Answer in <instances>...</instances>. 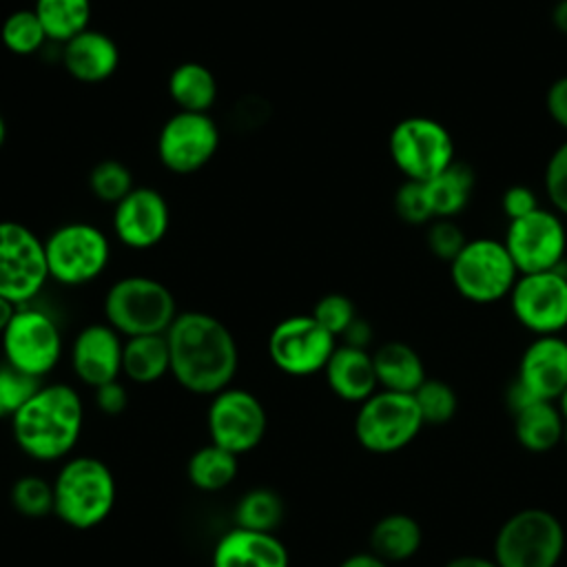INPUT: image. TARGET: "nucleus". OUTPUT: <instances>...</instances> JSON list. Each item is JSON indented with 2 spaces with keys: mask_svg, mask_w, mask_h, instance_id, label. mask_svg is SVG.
<instances>
[{
  "mask_svg": "<svg viewBox=\"0 0 567 567\" xmlns=\"http://www.w3.org/2000/svg\"><path fill=\"white\" fill-rule=\"evenodd\" d=\"M171 374L193 394H217L230 385L239 352L233 332L217 317L186 310L166 330Z\"/></svg>",
  "mask_w": 567,
  "mask_h": 567,
  "instance_id": "obj_1",
  "label": "nucleus"
},
{
  "mask_svg": "<svg viewBox=\"0 0 567 567\" xmlns=\"http://www.w3.org/2000/svg\"><path fill=\"white\" fill-rule=\"evenodd\" d=\"M84 405L75 388L66 383H44L11 416L16 445L35 461H58L66 456L82 432Z\"/></svg>",
  "mask_w": 567,
  "mask_h": 567,
  "instance_id": "obj_2",
  "label": "nucleus"
},
{
  "mask_svg": "<svg viewBox=\"0 0 567 567\" xmlns=\"http://www.w3.org/2000/svg\"><path fill=\"white\" fill-rule=\"evenodd\" d=\"M115 505V478L95 456L69 458L53 481V514L75 529L100 525Z\"/></svg>",
  "mask_w": 567,
  "mask_h": 567,
  "instance_id": "obj_3",
  "label": "nucleus"
},
{
  "mask_svg": "<svg viewBox=\"0 0 567 567\" xmlns=\"http://www.w3.org/2000/svg\"><path fill=\"white\" fill-rule=\"evenodd\" d=\"M177 315L173 292L146 275L122 277L104 295L106 323L126 339L166 334Z\"/></svg>",
  "mask_w": 567,
  "mask_h": 567,
  "instance_id": "obj_4",
  "label": "nucleus"
},
{
  "mask_svg": "<svg viewBox=\"0 0 567 567\" xmlns=\"http://www.w3.org/2000/svg\"><path fill=\"white\" fill-rule=\"evenodd\" d=\"M563 549L565 529L543 507L512 514L494 538V560L498 567H556Z\"/></svg>",
  "mask_w": 567,
  "mask_h": 567,
  "instance_id": "obj_5",
  "label": "nucleus"
},
{
  "mask_svg": "<svg viewBox=\"0 0 567 567\" xmlns=\"http://www.w3.org/2000/svg\"><path fill=\"white\" fill-rule=\"evenodd\" d=\"M49 279L62 286H84L95 281L109 266V237L89 221L58 226L44 239Z\"/></svg>",
  "mask_w": 567,
  "mask_h": 567,
  "instance_id": "obj_6",
  "label": "nucleus"
},
{
  "mask_svg": "<svg viewBox=\"0 0 567 567\" xmlns=\"http://www.w3.org/2000/svg\"><path fill=\"white\" fill-rule=\"evenodd\" d=\"M423 425L412 394L377 390L357 410L354 436L368 452L392 454L410 445Z\"/></svg>",
  "mask_w": 567,
  "mask_h": 567,
  "instance_id": "obj_7",
  "label": "nucleus"
},
{
  "mask_svg": "<svg viewBox=\"0 0 567 567\" xmlns=\"http://www.w3.org/2000/svg\"><path fill=\"white\" fill-rule=\"evenodd\" d=\"M450 277L461 297L474 303H492L507 297L518 270L503 241L481 237L467 241L450 264Z\"/></svg>",
  "mask_w": 567,
  "mask_h": 567,
  "instance_id": "obj_8",
  "label": "nucleus"
},
{
  "mask_svg": "<svg viewBox=\"0 0 567 567\" xmlns=\"http://www.w3.org/2000/svg\"><path fill=\"white\" fill-rule=\"evenodd\" d=\"M49 281L44 241L24 224L0 221V297L27 306Z\"/></svg>",
  "mask_w": 567,
  "mask_h": 567,
  "instance_id": "obj_9",
  "label": "nucleus"
},
{
  "mask_svg": "<svg viewBox=\"0 0 567 567\" xmlns=\"http://www.w3.org/2000/svg\"><path fill=\"white\" fill-rule=\"evenodd\" d=\"M390 157L405 179L427 182L454 162V142L447 128L423 115L401 120L388 140Z\"/></svg>",
  "mask_w": 567,
  "mask_h": 567,
  "instance_id": "obj_10",
  "label": "nucleus"
},
{
  "mask_svg": "<svg viewBox=\"0 0 567 567\" xmlns=\"http://www.w3.org/2000/svg\"><path fill=\"white\" fill-rule=\"evenodd\" d=\"M0 337L4 361L35 379L47 377L60 361L62 334L44 310L20 306Z\"/></svg>",
  "mask_w": 567,
  "mask_h": 567,
  "instance_id": "obj_11",
  "label": "nucleus"
},
{
  "mask_svg": "<svg viewBox=\"0 0 567 567\" xmlns=\"http://www.w3.org/2000/svg\"><path fill=\"white\" fill-rule=\"evenodd\" d=\"M334 348L337 339L312 315L286 317L268 334L270 361L290 377L321 372Z\"/></svg>",
  "mask_w": 567,
  "mask_h": 567,
  "instance_id": "obj_12",
  "label": "nucleus"
},
{
  "mask_svg": "<svg viewBox=\"0 0 567 567\" xmlns=\"http://www.w3.org/2000/svg\"><path fill=\"white\" fill-rule=\"evenodd\" d=\"M219 142V126L208 113L177 111L159 128L157 157L166 171L193 175L215 157Z\"/></svg>",
  "mask_w": 567,
  "mask_h": 567,
  "instance_id": "obj_13",
  "label": "nucleus"
},
{
  "mask_svg": "<svg viewBox=\"0 0 567 567\" xmlns=\"http://www.w3.org/2000/svg\"><path fill=\"white\" fill-rule=\"evenodd\" d=\"M503 244L518 275H534L560 268L567 233L556 213L538 206L529 215L509 221Z\"/></svg>",
  "mask_w": 567,
  "mask_h": 567,
  "instance_id": "obj_14",
  "label": "nucleus"
},
{
  "mask_svg": "<svg viewBox=\"0 0 567 567\" xmlns=\"http://www.w3.org/2000/svg\"><path fill=\"white\" fill-rule=\"evenodd\" d=\"M266 423V410L252 392L228 385L213 394L208 408L210 443L237 456L246 454L261 443Z\"/></svg>",
  "mask_w": 567,
  "mask_h": 567,
  "instance_id": "obj_15",
  "label": "nucleus"
},
{
  "mask_svg": "<svg viewBox=\"0 0 567 567\" xmlns=\"http://www.w3.org/2000/svg\"><path fill=\"white\" fill-rule=\"evenodd\" d=\"M512 312L536 337L567 328V275L556 270L518 275L512 292Z\"/></svg>",
  "mask_w": 567,
  "mask_h": 567,
  "instance_id": "obj_16",
  "label": "nucleus"
},
{
  "mask_svg": "<svg viewBox=\"0 0 567 567\" xmlns=\"http://www.w3.org/2000/svg\"><path fill=\"white\" fill-rule=\"evenodd\" d=\"M171 226V210L164 195L151 186H135L113 206L115 239L133 250L157 246Z\"/></svg>",
  "mask_w": 567,
  "mask_h": 567,
  "instance_id": "obj_17",
  "label": "nucleus"
},
{
  "mask_svg": "<svg viewBox=\"0 0 567 567\" xmlns=\"http://www.w3.org/2000/svg\"><path fill=\"white\" fill-rule=\"evenodd\" d=\"M122 334L109 323L84 326L71 346V368L75 377L93 390L115 381L122 372Z\"/></svg>",
  "mask_w": 567,
  "mask_h": 567,
  "instance_id": "obj_18",
  "label": "nucleus"
},
{
  "mask_svg": "<svg viewBox=\"0 0 567 567\" xmlns=\"http://www.w3.org/2000/svg\"><path fill=\"white\" fill-rule=\"evenodd\" d=\"M516 379L543 401H556L567 388V341L558 334L536 337L523 352Z\"/></svg>",
  "mask_w": 567,
  "mask_h": 567,
  "instance_id": "obj_19",
  "label": "nucleus"
},
{
  "mask_svg": "<svg viewBox=\"0 0 567 567\" xmlns=\"http://www.w3.org/2000/svg\"><path fill=\"white\" fill-rule=\"evenodd\" d=\"M213 567H288V549L272 532L228 529L213 549Z\"/></svg>",
  "mask_w": 567,
  "mask_h": 567,
  "instance_id": "obj_20",
  "label": "nucleus"
},
{
  "mask_svg": "<svg viewBox=\"0 0 567 567\" xmlns=\"http://www.w3.org/2000/svg\"><path fill=\"white\" fill-rule=\"evenodd\" d=\"M62 66L82 84H100L117 71L120 49L111 35L86 29L62 44Z\"/></svg>",
  "mask_w": 567,
  "mask_h": 567,
  "instance_id": "obj_21",
  "label": "nucleus"
},
{
  "mask_svg": "<svg viewBox=\"0 0 567 567\" xmlns=\"http://www.w3.org/2000/svg\"><path fill=\"white\" fill-rule=\"evenodd\" d=\"M323 374L330 390L350 403H363L379 388L372 354L363 348H352L346 343L334 348Z\"/></svg>",
  "mask_w": 567,
  "mask_h": 567,
  "instance_id": "obj_22",
  "label": "nucleus"
},
{
  "mask_svg": "<svg viewBox=\"0 0 567 567\" xmlns=\"http://www.w3.org/2000/svg\"><path fill=\"white\" fill-rule=\"evenodd\" d=\"M377 381L383 390L414 394L427 379L419 352L403 341H388L372 352Z\"/></svg>",
  "mask_w": 567,
  "mask_h": 567,
  "instance_id": "obj_23",
  "label": "nucleus"
},
{
  "mask_svg": "<svg viewBox=\"0 0 567 567\" xmlns=\"http://www.w3.org/2000/svg\"><path fill=\"white\" fill-rule=\"evenodd\" d=\"M423 540L421 525L410 514H385L370 532V551L385 563H401L412 558Z\"/></svg>",
  "mask_w": 567,
  "mask_h": 567,
  "instance_id": "obj_24",
  "label": "nucleus"
},
{
  "mask_svg": "<svg viewBox=\"0 0 567 567\" xmlns=\"http://www.w3.org/2000/svg\"><path fill=\"white\" fill-rule=\"evenodd\" d=\"M518 443L529 452H547L563 441L565 419L554 401H534L514 414Z\"/></svg>",
  "mask_w": 567,
  "mask_h": 567,
  "instance_id": "obj_25",
  "label": "nucleus"
},
{
  "mask_svg": "<svg viewBox=\"0 0 567 567\" xmlns=\"http://www.w3.org/2000/svg\"><path fill=\"white\" fill-rule=\"evenodd\" d=\"M434 219H454L470 204L474 190V171L465 162H452L432 179L423 182Z\"/></svg>",
  "mask_w": 567,
  "mask_h": 567,
  "instance_id": "obj_26",
  "label": "nucleus"
},
{
  "mask_svg": "<svg viewBox=\"0 0 567 567\" xmlns=\"http://www.w3.org/2000/svg\"><path fill=\"white\" fill-rule=\"evenodd\" d=\"M168 95L179 111L208 113L217 100V80L202 62H182L168 75Z\"/></svg>",
  "mask_w": 567,
  "mask_h": 567,
  "instance_id": "obj_27",
  "label": "nucleus"
},
{
  "mask_svg": "<svg viewBox=\"0 0 567 567\" xmlns=\"http://www.w3.org/2000/svg\"><path fill=\"white\" fill-rule=\"evenodd\" d=\"M122 372L135 383H155L171 372L166 334L128 337L122 352Z\"/></svg>",
  "mask_w": 567,
  "mask_h": 567,
  "instance_id": "obj_28",
  "label": "nucleus"
},
{
  "mask_svg": "<svg viewBox=\"0 0 567 567\" xmlns=\"http://www.w3.org/2000/svg\"><path fill=\"white\" fill-rule=\"evenodd\" d=\"M33 11L49 40L66 44L89 29L91 0H35Z\"/></svg>",
  "mask_w": 567,
  "mask_h": 567,
  "instance_id": "obj_29",
  "label": "nucleus"
},
{
  "mask_svg": "<svg viewBox=\"0 0 567 567\" xmlns=\"http://www.w3.org/2000/svg\"><path fill=\"white\" fill-rule=\"evenodd\" d=\"M239 470L237 454L208 443L190 454L186 463L188 481L202 492H219L228 487Z\"/></svg>",
  "mask_w": 567,
  "mask_h": 567,
  "instance_id": "obj_30",
  "label": "nucleus"
},
{
  "mask_svg": "<svg viewBox=\"0 0 567 567\" xmlns=\"http://www.w3.org/2000/svg\"><path fill=\"white\" fill-rule=\"evenodd\" d=\"M235 527L250 532H272L284 518L281 496L268 487L248 489L235 505Z\"/></svg>",
  "mask_w": 567,
  "mask_h": 567,
  "instance_id": "obj_31",
  "label": "nucleus"
},
{
  "mask_svg": "<svg viewBox=\"0 0 567 567\" xmlns=\"http://www.w3.org/2000/svg\"><path fill=\"white\" fill-rule=\"evenodd\" d=\"M0 40L7 51L16 55H33L49 40L33 9H18L9 13L0 27Z\"/></svg>",
  "mask_w": 567,
  "mask_h": 567,
  "instance_id": "obj_32",
  "label": "nucleus"
},
{
  "mask_svg": "<svg viewBox=\"0 0 567 567\" xmlns=\"http://www.w3.org/2000/svg\"><path fill=\"white\" fill-rule=\"evenodd\" d=\"M425 425L447 423L458 408V396L454 388L441 379H425L412 394Z\"/></svg>",
  "mask_w": 567,
  "mask_h": 567,
  "instance_id": "obj_33",
  "label": "nucleus"
},
{
  "mask_svg": "<svg viewBox=\"0 0 567 567\" xmlns=\"http://www.w3.org/2000/svg\"><path fill=\"white\" fill-rule=\"evenodd\" d=\"M11 505L24 518L53 514V483L38 474H24L11 485Z\"/></svg>",
  "mask_w": 567,
  "mask_h": 567,
  "instance_id": "obj_34",
  "label": "nucleus"
},
{
  "mask_svg": "<svg viewBox=\"0 0 567 567\" xmlns=\"http://www.w3.org/2000/svg\"><path fill=\"white\" fill-rule=\"evenodd\" d=\"M135 188L126 164L117 159H102L89 173V190L104 204H117Z\"/></svg>",
  "mask_w": 567,
  "mask_h": 567,
  "instance_id": "obj_35",
  "label": "nucleus"
},
{
  "mask_svg": "<svg viewBox=\"0 0 567 567\" xmlns=\"http://www.w3.org/2000/svg\"><path fill=\"white\" fill-rule=\"evenodd\" d=\"M42 385V379H35L11 363H0V408L7 416H13Z\"/></svg>",
  "mask_w": 567,
  "mask_h": 567,
  "instance_id": "obj_36",
  "label": "nucleus"
},
{
  "mask_svg": "<svg viewBox=\"0 0 567 567\" xmlns=\"http://www.w3.org/2000/svg\"><path fill=\"white\" fill-rule=\"evenodd\" d=\"M310 315L337 339V337H341V334L350 328V323L357 319V308H354V303H352L350 297H346V295H341V292H328V295H323V297L315 303V308H312Z\"/></svg>",
  "mask_w": 567,
  "mask_h": 567,
  "instance_id": "obj_37",
  "label": "nucleus"
},
{
  "mask_svg": "<svg viewBox=\"0 0 567 567\" xmlns=\"http://www.w3.org/2000/svg\"><path fill=\"white\" fill-rule=\"evenodd\" d=\"M394 210H396L399 219L410 224V226H423L425 221L434 219L430 202H427L425 184L423 182H414V179H405L396 188V193H394Z\"/></svg>",
  "mask_w": 567,
  "mask_h": 567,
  "instance_id": "obj_38",
  "label": "nucleus"
},
{
  "mask_svg": "<svg viewBox=\"0 0 567 567\" xmlns=\"http://www.w3.org/2000/svg\"><path fill=\"white\" fill-rule=\"evenodd\" d=\"M425 241H427L430 252H432L436 259L452 264V261L456 259V255L465 248L467 237H465L463 228H461L454 219L439 217V219H432V221H430Z\"/></svg>",
  "mask_w": 567,
  "mask_h": 567,
  "instance_id": "obj_39",
  "label": "nucleus"
},
{
  "mask_svg": "<svg viewBox=\"0 0 567 567\" xmlns=\"http://www.w3.org/2000/svg\"><path fill=\"white\" fill-rule=\"evenodd\" d=\"M543 182L551 206L560 215H567V140L551 153Z\"/></svg>",
  "mask_w": 567,
  "mask_h": 567,
  "instance_id": "obj_40",
  "label": "nucleus"
},
{
  "mask_svg": "<svg viewBox=\"0 0 567 567\" xmlns=\"http://www.w3.org/2000/svg\"><path fill=\"white\" fill-rule=\"evenodd\" d=\"M536 208H538L536 193L532 188H527L525 184H514L503 195V213L509 217V221L525 217Z\"/></svg>",
  "mask_w": 567,
  "mask_h": 567,
  "instance_id": "obj_41",
  "label": "nucleus"
},
{
  "mask_svg": "<svg viewBox=\"0 0 567 567\" xmlns=\"http://www.w3.org/2000/svg\"><path fill=\"white\" fill-rule=\"evenodd\" d=\"M95 405L100 412H104L109 416L122 414L128 405V392L117 379L102 383L95 388Z\"/></svg>",
  "mask_w": 567,
  "mask_h": 567,
  "instance_id": "obj_42",
  "label": "nucleus"
},
{
  "mask_svg": "<svg viewBox=\"0 0 567 567\" xmlns=\"http://www.w3.org/2000/svg\"><path fill=\"white\" fill-rule=\"evenodd\" d=\"M545 106L549 117L567 131V75L554 80L545 95Z\"/></svg>",
  "mask_w": 567,
  "mask_h": 567,
  "instance_id": "obj_43",
  "label": "nucleus"
},
{
  "mask_svg": "<svg viewBox=\"0 0 567 567\" xmlns=\"http://www.w3.org/2000/svg\"><path fill=\"white\" fill-rule=\"evenodd\" d=\"M341 337L346 339V346L368 350V343L372 341V328H370V323H368L365 319L357 317V319L350 323V328H348Z\"/></svg>",
  "mask_w": 567,
  "mask_h": 567,
  "instance_id": "obj_44",
  "label": "nucleus"
},
{
  "mask_svg": "<svg viewBox=\"0 0 567 567\" xmlns=\"http://www.w3.org/2000/svg\"><path fill=\"white\" fill-rule=\"evenodd\" d=\"M339 567H390V565L379 556H374L372 551H361V554L348 556Z\"/></svg>",
  "mask_w": 567,
  "mask_h": 567,
  "instance_id": "obj_45",
  "label": "nucleus"
},
{
  "mask_svg": "<svg viewBox=\"0 0 567 567\" xmlns=\"http://www.w3.org/2000/svg\"><path fill=\"white\" fill-rule=\"evenodd\" d=\"M445 567H498L494 558H485V556H456L450 563H445Z\"/></svg>",
  "mask_w": 567,
  "mask_h": 567,
  "instance_id": "obj_46",
  "label": "nucleus"
},
{
  "mask_svg": "<svg viewBox=\"0 0 567 567\" xmlns=\"http://www.w3.org/2000/svg\"><path fill=\"white\" fill-rule=\"evenodd\" d=\"M551 22L556 27V31H560L563 35H567V0H558L551 9Z\"/></svg>",
  "mask_w": 567,
  "mask_h": 567,
  "instance_id": "obj_47",
  "label": "nucleus"
},
{
  "mask_svg": "<svg viewBox=\"0 0 567 567\" xmlns=\"http://www.w3.org/2000/svg\"><path fill=\"white\" fill-rule=\"evenodd\" d=\"M18 308H20V306H16V303H11L9 299L0 297V334L7 330V326H9V321L13 319V315H16Z\"/></svg>",
  "mask_w": 567,
  "mask_h": 567,
  "instance_id": "obj_48",
  "label": "nucleus"
},
{
  "mask_svg": "<svg viewBox=\"0 0 567 567\" xmlns=\"http://www.w3.org/2000/svg\"><path fill=\"white\" fill-rule=\"evenodd\" d=\"M558 401V410H560V414H563V419L567 421V388H565V392L556 399Z\"/></svg>",
  "mask_w": 567,
  "mask_h": 567,
  "instance_id": "obj_49",
  "label": "nucleus"
},
{
  "mask_svg": "<svg viewBox=\"0 0 567 567\" xmlns=\"http://www.w3.org/2000/svg\"><path fill=\"white\" fill-rule=\"evenodd\" d=\"M4 142H7V122H4V117L0 113V148H2Z\"/></svg>",
  "mask_w": 567,
  "mask_h": 567,
  "instance_id": "obj_50",
  "label": "nucleus"
},
{
  "mask_svg": "<svg viewBox=\"0 0 567 567\" xmlns=\"http://www.w3.org/2000/svg\"><path fill=\"white\" fill-rule=\"evenodd\" d=\"M563 441L567 443V421H565V434H563Z\"/></svg>",
  "mask_w": 567,
  "mask_h": 567,
  "instance_id": "obj_51",
  "label": "nucleus"
},
{
  "mask_svg": "<svg viewBox=\"0 0 567 567\" xmlns=\"http://www.w3.org/2000/svg\"><path fill=\"white\" fill-rule=\"evenodd\" d=\"M4 416H7V414H4V410L0 408V419H4Z\"/></svg>",
  "mask_w": 567,
  "mask_h": 567,
  "instance_id": "obj_52",
  "label": "nucleus"
}]
</instances>
